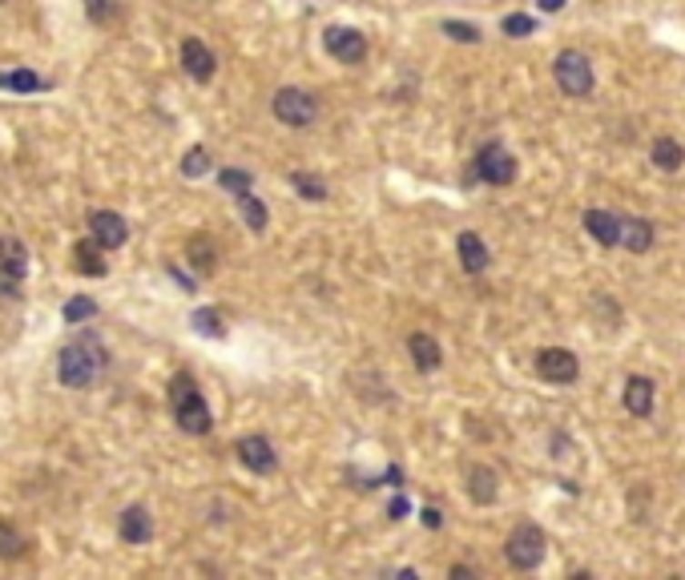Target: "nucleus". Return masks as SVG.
Returning a JSON list of instances; mask_svg holds the SVG:
<instances>
[{"instance_id":"obj_27","label":"nucleus","mask_w":685,"mask_h":580,"mask_svg":"<svg viewBox=\"0 0 685 580\" xmlns=\"http://www.w3.org/2000/svg\"><path fill=\"white\" fill-rule=\"evenodd\" d=\"M93 315H97V303L86 298V295H77V298L65 303V323H86V319H93Z\"/></svg>"},{"instance_id":"obj_10","label":"nucleus","mask_w":685,"mask_h":580,"mask_svg":"<svg viewBox=\"0 0 685 580\" xmlns=\"http://www.w3.org/2000/svg\"><path fill=\"white\" fill-rule=\"evenodd\" d=\"M89 234L101 242L106 250H117V246H126V238H129V226H126V218L114 210H93L89 214Z\"/></svg>"},{"instance_id":"obj_7","label":"nucleus","mask_w":685,"mask_h":580,"mask_svg":"<svg viewBox=\"0 0 685 580\" xmlns=\"http://www.w3.org/2000/svg\"><path fill=\"white\" fill-rule=\"evenodd\" d=\"M476 177L488 185H509L512 177H516V162H512V154L504 145H484L480 154H476Z\"/></svg>"},{"instance_id":"obj_1","label":"nucleus","mask_w":685,"mask_h":580,"mask_svg":"<svg viewBox=\"0 0 685 580\" xmlns=\"http://www.w3.org/2000/svg\"><path fill=\"white\" fill-rule=\"evenodd\" d=\"M101 371H106V347H101V339L93 331L65 343L57 355V379H61V387H69V391L93 387Z\"/></svg>"},{"instance_id":"obj_26","label":"nucleus","mask_w":685,"mask_h":580,"mask_svg":"<svg viewBox=\"0 0 685 580\" xmlns=\"http://www.w3.org/2000/svg\"><path fill=\"white\" fill-rule=\"evenodd\" d=\"M194 331L198 335H210V339H222L227 335V326H222V315L214 311V306H202V311H194Z\"/></svg>"},{"instance_id":"obj_14","label":"nucleus","mask_w":685,"mask_h":580,"mask_svg":"<svg viewBox=\"0 0 685 580\" xmlns=\"http://www.w3.org/2000/svg\"><path fill=\"white\" fill-rule=\"evenodd\" d=\"M456 246H459V262H464L468 275H484V270H488V246L480 242V234L464 230L456 238Z\"/></svg>"},{"instance_id":"obj_9","label":"nucleus","mask_w":685,"mask_h":580,"mask_svg":"<svg viewBox=\"0 0 685 580\" xmlns=\"http://www.w3.org/2000/svg\"><path fill=\"white\" fill-rule=\"evenodd\" d=\"M238 460L242 467H250L255 475H270L278 467V455H275V447H270V439H262V435H247V439H238Z\"/></svg>"},{"instance_id":"obj_15","label":"nucleus","mask_w":685,"mask_h":580,"mask_svg":"<svg viewBox=\"0 0 685 580\" xmlns=\"http://www.w3.org/2000/svg\"><path fill=\"white\" fill-rule=\"evenodd\" d=\"M101 242L97 238H89V242H77V246H73V266H77V275H89V278H106V258H101Z\"/></svg>"},{"instance_id":"obj_28","label":"nucleus","mask_w":685,"mask_h":580,"mask_svg":"<svg viewBox=\"0 0 685 580\" xmlns=\"http://www.w3.org/2000/svg\"><path fill=\"white\" fill-rule=\"evenodd\" d=\"M290 182H295V190L303 194V198H311V202H323L327 198V185L318 182L315 174H290Z\"/></svg>"},{"instance_id":"obj_22","label":"nucleus","mask_w":685,"mask_h":580,"mask_svg":"<svg viewBox=\"0 0 685 580\" xmlns=\"http://www.w3.org/2000/svg\"><path fill=\"white\" fill-rule=\"evenodd\" d=\"M0 89H13V93H41L49 89V81L33 69H13V73H0Z\"/></svg>"},{"instance_id":"obj_11","label":"nucleus","mask_w":685,"mask_h":580,"mask_svg":"<svg viewBox=\"0 0 685 580\" xmlns=\"http://www.w3.org/2000/svg\"><path fill=\"white\" fill-rule=\"evenodd\" d=\"M117 536L126 540V545H149V540H154V516H149L142 504H129L117 516Z\"/></svg>"},{"instance_id":"obj_25","label":"nucleus","mask_w":685,"mask_h":580,"mask_svg":"<svg viewBox=\"0 0 685 580\" xmlns=\"http://www.w3.org/2000/svg\"><path fill=\"white\" fill-rule=\"evenodd\" d=\"M25 556V536L8 520H0V560H21Z\"/></svg>"},{"instance_id":"obj_36","label":"nucleus","mask_w":685,"mask_h":580,"mask_svg":"<svg viewBox=\"0 0 685 580\" xmlns=\"http://www.w3.org/2000/svg\"><path fill=\"white\" fill-rule=\"evenodd\" d=\"M424 520L431 524V528H439V512H436V508H428V512H424Z\"/></svg>"},{"instance_id":"obj_5","label":"nucleus","mask_w":685,"mask_h":580,"mask_svg":"<svg viewBox=\"0 0 685 580\" xmlns=\"http://www.w3.org/2000/svg\"><path fill=\"white\" fill-rule=\"evenodd\" d=\"M270 109H275V117L283 121V125H295V129L311 125V121L318 117V105L307 89H278Z\"/></svg>"},{"instance_id":"obj_29","label":"nucleus","mask_w":685,"mask_h":580,"mask_svg":"<svg viewBox=\"0 0 685 580\" xmlns=\"http://www.w3.org/2000/svg\"><path fill=\"white\" fill-rule=\"evenodd\" d=\"M206 170H210V154H206L202 145H194L190 154L182 157V174H186V177H202Z\"/></svg>"},{"instance_id":"obj_20","label":"nucleus","mask_w":685,"mask_h":580,"mask_svg":"<svg viewBox=\"0 0 685 580\" xmlns=\"http://www.w3.org/2000/svg\"><path fill=\"white\" fill-rule=\"evenodd\" d=\"M186 255H190V266L198 270V275H214L218 270V250H214V242L198 234V238H190V246H186Z\"/></svg>"},{"instance_id":"obj_4","label":"nucleus","mask_w":685,"mask_h":580,"mask_svg":"<svg viewBox=\"0 0 685 580\" xmlns=\"http://www.w3.org/2000/svg\"><path fill=\"white\" fill-rule=\"evenodd\" d=\"M552 73H557V85L565 97H589L593 93V65H589L585 53L565 49L552 65Z\"/></svg>"},{"instance_id":"obj_16","label":"nucleus","mask_w":685,"mask_h":580,"mask_svg":"<svg viewBox=\"0 0 685 580\" xmlns=\"http://www.w3.org/2000/svg\"><path fill=\"white\" fill-rule=\"evenodd\" d=\"M625 411L629 415H637V419H645L653 411V383L650 379L633 375L625 383Z\"/></svg>"},{"instance_id":"obj_17","label":"nucleus","mask_w":685,"mask_h":580,"mask_svg":"<svg viewBox=\"0 0 685 580\" xmlns=\"http://www.w3.org/2000/svg\"><path fill=\"white\" fill-rule=\"evenodd\" d=\"M408 351H411V359H416L419 371H436L439 363H444V351H439V343L431 339V335H424V331L411 335V339H408Z\"/></svg>"},{"instance_id":"obj_35","label":"nucleus","mask_w":685,"mask_h":580,"mask_svg":"<svg viewBox=\"0 0 685 580\" xmlns=\"http://www.w3.org/2000/svg\"><path fill=\"white\" fill-rule=\"evenodd\" d=\"M540 8H544V13H560V8H565V0H540Z\"/></svg>"},{"instance_id":"obj_32","label":"nucleus","mask_w":685,"mask_h":580,"mask_svg":"<svg viewBox=\"0 0 685 580\" xmlns=\"http://www.w3.org/2000/svg\"><path fill=\"white\" fill-rule=\"evenodd\" d=\"M218 182H222V190H230V194H247L250 190V174H242V170H222Z\"/></svg>"},{"instance_id":"obj_2","label":"nucleus","mask_w":685,"mask_h":580,"mask_svg":"<svg viewBox=\"0 0 685 580\" xmlns=\"http://www.w3.org/2000/svg\"><path fill=\"white\" fill-rule=\"evenodd\" d=\"M170 407H174V419H177V427H182V432L206 435L214 427V415H210V407H206L198 383L186 375V371L170 379Z\"/></svg>"},{"instance_id":"obj_19","label":"nucleus","mask_w":685,"mask_h":580,"mask_svg":"<svg viewBox=\"0 0 685 580\" xmlns=\"http://www.w3.org/2000/svg\"><path fill=\"white\" fill-rule=\"evenodd\" d=\"M0 270H13V275H29V250H25L21 238H13V234H5L0 238Z\"/></svg>"},{"instance_id":"obj_21","label":"nucleus","mask_w":685,"mask_h":580,"mask_svg":"<svg viewBox=\"0 0 685 580\" xmlns=\"http://www.w3.org/2000/svg\"><path fill=\"white\" fill-rule=\"evenodd\" d=\"M468 492H472L476 504H492L496 500V472L484 464H476L472 472H468Z\"/></svg>"},{"instance_id":"obj_33","label":"nucleus","mask_w":685,"mask_h":580,"mask_svg":"<svg viewBox=\"0 0 685 580\" xmlns=\"http://www.w3.org/2000/svg\"><path fill=\"white\" fill-rule=\"evenodd\" d=\"M444 33H448V36H456V41H468V45L480 41V33H476L472 25H464V21H444Z\"/></svg>"},{"instance_id":"obj_24","label":"nucleus","mask_w":685,"mask_h":580,"mask_svg":"<svg viewBox=\"0 0 685 580\" xmlns=\"http://www.w3.org/2000/svg\"><path fill=\"white\" fill-rule=\"evenodd\" d=\"M238 210H242V218H247V226L255 230V234H262L267 230V222H270V214H267V205H262L255 194H238Z\"/></svg>"},{"instance_id":"obj_12","label":"nucleus","mask_w":685,"mask_h":580,"mask_svg":"<svg viewBox=\"0 0 685 580\" xmlns=\"http://www.w3.org/2000/svg\"><path fill=\"white\" fill-rule=\"evenodd\" d=\"M182 69L190 73L194 81H202V85H206V81L214 77V69H218L210 45H202L198 36H186V41H182Z\"/></svg>"},{"instance_id":"obj_18","label":"nucleus","mask_w":685,"mask_h":580,"mask_svg":"<svg viewBox=\"0 0 685 580\" xmlns=\"http://www.w3.org/2000/svg\"><path fill=\"white\" fill-rule=\"evenodd\" d=\"M621 246L633 250V255H645L653 246V226L645 218H625L621 214Z\"/></svg>"},{"instance_id":"obj_23","label":"nucleus","mask_w":685,"mask_h":580,"mask_svg":"<svg viewBox=\"0 0 685 580\" xmlns=\"http://www.w3.org/2000/svg\"><path fill=\"white\" fill-rule=\"evenodd\" d=\"M653 162H657V170L673 174V170H681L685 149H681L678 142H673V137H657V142H653Z\"/></svg>"},{"instance_id":"obj_13","label":"nucleus","mask_w":685,"mask_h":580,"mask_svg":"<svg viewBox=\"0 0 685 580\" xmlns=\"http://www.w3.org/2000/svg\"><path fill=\"white\" fill-rule=\"evenodd\" d=\"M585 230L593 234L600 246H617V242H621V214H609V210H585Z\"/></svg>"},{"instance_id":"obj_30","label":"nucleus","mask_w":685,"mask_h":580,"mask_svg":"<svg viewBox=\"0 0 685 580\" xmlns=\"http://www.w3.org/2000/svg\"><path fill=\"white\" fill-rule=\"evenodd\" d=\"M25 278L21 275H13V270H0V298H5V303H16V298L25 295Z\"/></svg>"},{"instance_id":"obj_34","label":"nucleus","mask_w":685,"mask_h":580,"mask_svg":"<svg viewBox=\"0 0 685 580\" xmlns=\"http://www.w3.org/2000/svg\"><path fill=\"white\" fill-rule=\"evenodd\" d=\"M504 33H509V36H529V33H532V16L512 13L509 21H504Z\"/></svg>"},{"instance_id":"obj_3","label":"nucleus","mask_w":685,"mask_h":580,"mask_svg":"<svg viewBox=\"0 0 685 580\" xmlns=\"http://www.w3.org/2000/svg\"><path fill=\"white\" fill-rule=\"evenodd\" d=\"M504 556H509L512 568H520V573H532V568L544 560V532L537 528V524H516L509 545H504Z\"/></svg>"},{"instance_id":"obj_31","label":"nucleus","mask_w":685,"mask_h":580,"mask_svg":"<svg viewBox=\"0 0 685 580\" xmlns=\"http://www.w3.org/2000/svg\"><path fill=\"white\" fill-rule=\"evenodd\" d=\"M86 13H89L93 25H106L109 16L117 13V0H86Z\"/></svg>"},{"instance_id":"obj_6","label":"nucleus","mask_w":685,"mask_h":580,"mask_svg":"<svg viewBox=\"0 0 685 580\" xmlns=\"http://www.w3.org/2000/svg\"><path fill=\"white\" fill-rule=\"evenodd\" d=\"M323 49L331 53L335 61L343 65H359L368 57V41H363L359 29H347V25H331V29L323 33Z\"/></svg>"},{"instance_id":"obj_8","label":"nucleus","mask_w":685,"mask_h":580,"mask_svg":"<svg viewBox=\"0 0 685 580\" xmlns=\"http://www.w3.org/2000/svg\"><path fill=\"white\" fill-rule=\"evenodd\" d=\"M537 375L549 379V383H577L580 363H577V355L565 351V347H549V351L537 355Z\"/></svg>"}]
</instances>
